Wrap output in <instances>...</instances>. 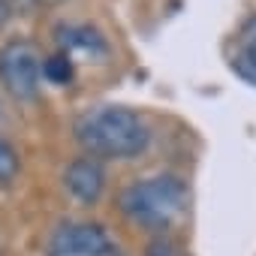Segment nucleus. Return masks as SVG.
<instances>
[{"label": "nucleus", "instance_id": "10", "mask_svg": "<svg viewBox=\"0 0 256 256\" xmlns=\"http://www.w3.org/2000/svg\"><path fill=\"white\" fill-rule=\"evenodd\" d=\"M16 172H18V154L6 139H0V184H10Z\"/></svg>", "mask_w": 256, "mask_h": 256}, {"label": "nucleus", "instance_id": "6", "mask_svg": "<svg viewBox=\"0 0 256 256\" xmlns=\"http://www.w3.org/2000/svg\"><path fill=\"white\" fill-rule=\"evenodd\" d=\"M229 70L241 82H247L250 88H256V16H250L238 28L232 52H229Z\"/></svg>", "mask_w": 256, "mask_h": 256}, {"label": "nucleus", "instance_id": "7", "mask_svg": "<svg viewBox=\"0 0 256 256\" xmlns=\"http://www.w3.org/2000/svg\"><path fill=\"white\" fill-rule=\"evenodd\" d=\"M58 36V48L64 54H72V52H84V54H106L108 52V42L106 36L90 28V24H60L54 30Z\"/></svg>", "mask_w": 256, "mask_h": 256}, {"label": "nucleus", "instance_id": "5", "mask_svg": "<svg viewBox=\"0 0 256 256\" xmlns=\"http://www.w3.org/2000/svg\"><path fill=\"white\" fill-rule=\"evenodd\" d=\"M64 187H66V193H70L76 202H82V205L100 202V196H102V190H106V166H102V160L88 157V154L76 157V160L64 169Z\"/></svg>", "mask_w": 256, "mask_h": 256}, {"label": "nucleus", "instance_id": "3", "mask_svg": "<svg viewBox=\"0 0 256 256\" xmlns=\"http://www.w3.org/2000/svg\"><path fill=\"white\" fill-rule=\"evenodd\" d=\"M0 84L16 100H36L42 84V54L30 40L0 46Z\"/></svg>", "mask_w": 256, "mask_h": 256}, {"label": "nucleus", "instance_id": "4", "mask_svg": "<svg viewBox=\"0 0 256 256\" xmlns=\"http://www.w3.org/2000/svg\"><path fill=\"white\" fill-rule=\"evenodd\" d=\"M48 256H118V244L100 223L64 220L48 238Z\"/></svg>", "mask_w": 256, "mask_h": 256}, {"label": "nucleus", "instance_id": "11", "mask_svg": "<svg viewBox=\"0 0 256 256\" xmlns=\"http://www.w3.org/2000/svg\"><path fill=\"white\" fill-rule=\"evenodd\" d=\"M12 16V6H10V0H0V28H4Z\"/></svg>", "mask_w": 256, "mask_h": 256}, {"label": "nucleus", "instance_id": "1", "mask_svg": "<svg viewBox=\"0 0 256 256\" xmlns=\"http://www.w3.org/2000/svg\"><path fill=\"white\" fill-rule=\"evenodd\" d=\"M76 142L88 157L106 160H130L148 151L151 145V126L136 108L126 106H96L76 118Z\"/></svg>", "mask_w": 256, "mask_h": 256}, {"label": "nucleus", "instance_id": "9", "mask_svg": "<svg viewBox=\"0 0 256 256\" xmlns=\"http://www.w3.org/2000/svg\"><path fill=\"white\" fill-rule=\"evenodd\" d=\"M145 256H187V250L181 247V241H175L169 235H157V238L148 241Z\"/></svg>", "mask_w": 256, "mask_h": 256}, {"label": "nucleus", "instance_id": "2", "mask_svg": "<svg viewBox=\"0 0 256 256\" xmlns=\"http://www.w3.org/2000/svg\"><path fill=\"white\" fill-rule=\"evenodd\" d=\"M190 190L178 175H154L136 178L118 193V211L133 226L163 232L172 229L187 214Z\"/></svg>", "mask_w": 256, "mask_h": 256}, {"label": "nucleus", "instance_id": "12", "mask_svg": "<svg viewBox=\"0 0 256 256\" xmlns=\"http://www.w3.org/2000/svg\"><path fill=\"white\" fill-rule=\"evenodd\" d=\"M36 4H58V0H36Z\"/></svg>", "mask_w": 256, "mask_h": 256}, {"label": "nucleus", "instance_id": "8", "mask_svg": "<svg viewBox=\"0 0 256 256\" xmlns=\"http://www.w3.org/2000/svg\"><path fill=\"white\" fill-rule=\"evenodd\" d=\"M72 58L58 52L52 58H42V78L52 82V84H70L72 82Z\"/></svg>", "mask_w": 256, "mask_h": 256}]
</instances>
